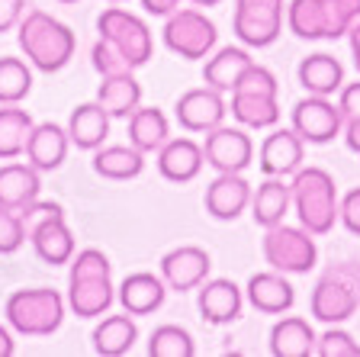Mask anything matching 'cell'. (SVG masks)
Returning <instances> with one entry per match:
<instances>
[{"label": "cell", "instance_id": "6da1fadb", "mask_svg": "<svg viewBox=\"0 0 360 357\" xmlns=\"http://www.w3.org/2000/svg\"><path fill=\"white\" fill-rule=\"evenodd\" d=\"M112 299V264L100 248H84L71 258L68 274V309L77 319H100L110 313Z\"/></svg>", "mask_w": 360, "mask_h": 357}, {"label": "cell", "instance_id": "7a4b0ae2", "mask_svg": "<svg viewBox=\"0 0 360 357\" xmlns=\"http://www.w3.org/2000/svg\"><path fill=\"white\" fill-rule=\"evenodd\" d=\"M16 42H20L22 55L32 68L45 71V75H55L68 61L75 58L77 39L75 32L68 30L61 20H55L52 13L45 10H30L22 13L20 26H16Z\"/></svg>", "mask_w": 360, "mask_h": 357}, {"label": "cell", "instance_id": "3957f363", "mask_svg": "<svg viewBox=\"0 0 360 357\" xmlns=\"http://www.w3.org/2000/svg\"><path fill=\"white\" fill-rule=\"evenodd\" d=\"M292 190V209L302 229L312 235H328L338 223V187L325 168H300L290 180Z\"/></svg>", "mask_w": 360, "mask_h": 357}, {"label": "cell", "instance_id": "277c9868", "mask_svg": "<svg viewBox=\"0 0 360 357\" xmlns=\"http://www.w3.org/2000/svg\"><path fill=\"white\" fill-rule=\"evenodd\" d=\"M360 20V0H290L286 26L300 39H341Z\"/></svg>", "mask_w": 360, "mask_h": 357}, {"label": "cell", "instance_id": "5b68a950", "mask_svg": "<svg viewBox=\"0 0 360 357\" xmlns=\"http://www.w3.org/2000/svg\"><path fill=\"white\" fill-rule=\"evenodd\" d=\"M65 306L68 299L58 290L49 287H32V290H16L7 296L4 315L13 332L26 338H45L55 335L65 322Z\"/></svg>", "mask_w": 360, "mask_h": 357}, {"label": "cell", "instance_id": "8992f818", "mask_svg": "<svg viewBox=\"0 0 360 357\" xmlns=\"http://www.w3.org/2000/svg\"><path fill=\"white\" fill-rule=\"evenodd\" d=\"M277 94L280 84L274 71L255 61L232 90V116L245 129H274L280 123Z\"/></svg>", "mask_w": 360, "mask_h": 357}, {"label": "cell", "instance_id": "52a82bcc", "mask_svg": "<svg viewBox=\"0 0 360 357\" xmlns=\"http://www.w3.org/2000/svg\"><path fill=\"white\" fill-rule=\"evenodd\" d=\"M312 315L325 325H341L360 309V261L331 264L312 290Z\"/></svg>", "mask_w": 360, "mask_h": 357}, {"label": "cell", "instance_id": "ba28073f", "mask_svg": "<svg viewBox=\"0 0 360 357\" xmlns=\"http://www.w3.org/2000/svg\"><path fill=\"white\" fill-rule=\"evenodd\" d=\"M264 261L280 274H309L319 261V248H315V235L302 225H286L277 223L264 229L261 242Z\"/></svg>", "mask_w": 360, "mask_h": 357}, {"label": "cell", "instance_id": "9c48e42d", "mask_svg": "<svg viewBox=\"0 0 360 357\" xmlns=\"http://www.w3.org/2000/svg\"><path fill=\"white\" fill-rule=\"evenodd\" d=\"M97 32H100V39H106L132 68L148 65V58L155 55V39H151L148 23L122 7H106L103 13L97 16Z\"/></svg>", "mask_w": 360, "mask_h": 357}, {"label": "cell", "instance_id": "30bf717a", "mask_svg": "<svg viewBox=\"0 0 360 357\" xmlns=\"http://www.w3.org/2000/svg\"><path fill=\"white\" fill-rule=\"evenodd\" d=\"M286 20L283 0H235L232 30L248 49H267L280 39Z\"/></svg>", "mask_w": 360, "mask_h": 357}, {"label": "cell", "instance_id": "8fae6325", "mask_svg": "<svg viewBox=\"0 0 360 357\" xmlns=\"http://www.w3.org/2000/svg\"><path fill=\"white\" fill-rule=\"evenodd\" d=\"M216 42H219L216 23H212L206 13H200V10H180L177 7L171 16H167L165 45L174 55H180V58H187V61L210 58Z\"/></svg>", "mask_w": 360, "mask_h": 357}, {"label": "cell", "instance_id": "7c38bea8", "mask_svg": "<svg viewBox=\"0 0 360 357\" xmlns=\"http://www.w3.org/2000/svg\"><path fill=\"white\" fill-rule=\"evenodd\" d=\"M292 129L300 132L302 142L309 145H325L335 135L345 132V113L335 100L319 97V94H309L300 104L292 106Z\"/></svg>", "mask_w": 360, "mask_h": 357}, {"label": "cell", "instance_id": "4fadbf2b", "mask_svg": "<svg viewBox=\"0 0 360 357\" xmlns=\"http://www.w3.org/2000/svg\"><path fill=\"white\" fill-rule=\"evenodd\" d=\"M202 158L219 174H241L255 161V142L245 129L216 126L202 139Z\"/></svg>", "mask_w": 360, "mask_h": 357}, {"label": "cell", "instance_id": "5bb4252c", "mask_svg": "<svg viewBox=\"0 0 360 357\" xmlns=\"http://www.w3.org/2000/svg\"><path fill=\"white\" fill-rule=\"evenodd\" d=\"M174 113H177V123L187 132H210V129L222 126L225 113H229V106H225L222 100V90L216 87H193L187 90L184 97L177 100V106H174Z\"/></svg>", "mask_w": 360, "mask_h": 357}, {"label": "cell", "instance_id": "9a60e30c", "mask_svg": "<svg viewBox=\"0 0 360 357\" xmlns=\"http://www.w3.org/2000/svg\"><path fill=\"white\" fill-rule=\"evenodd\" d=\"M210 268H212L210 254L196 245H180L161 258V277H165L167 290L177 293L200 290V283L210 277Z\"/></svg>", "mask_w": 360, "mask_h": 357}, {"label": "cell", "instance_id": "2e32d148", "mask_svg": "<svg viewBox=\"0 0 360 357\" xmlns=\"http://www.w3.org/2000/svg\"><path fill=\"white\" fill-rule=\"evenodd\" d=\"M302 158H306V142L300 139L296 129H274L267 139L261 142V171L267 177H290L302 168Z\"/></svg>", "mask_w": 360, "mask_h": 357}, {"label": "cell", "instance_id": "e0dca14e", "mask_svg": "<svg viewBox=\"0 0 360 357\" xmlns=\"http://www.w3.org/2000/svg\"><path fill=\"white\" fill-rule=\"evenodd\" d=\"M251 190L255 187L248 184L241 174H219L210 187H206V196H202V206L212 219H222V223H232L251 206Z\"/></svg>", "mask_w": 360, "mask_h": 357}, {"label": "cell", "instance_id": "ac0fdd59", "mask_svg": "<svg viewBox=\"0 0 360 357\" xmlns=\"http://www.w3.org/2000/svg\"><path fill=\"white\" fill-rule=\"evenodd\" d=\"M202 164H206L202 145L193 139H167L158 149V171L171 184H190L193 177H200Z\"/></svg>", "mask_w": 360, "mask_h": 357}, {"label": "cell", "instance_id": "d6986e66", "mask_svg": "<svg viewBox=\"0 0 360 357\" xmlns=\"http://www.w3.org/2000/svg\"><path fill=\"white\" fill-rule=\"evenodd\" d=\"M68 149H71L68 129H61L58 123H39V126H32L22 155L36 171H58L68 158Z\"/></svg>", "mask_w": 360, "mask_h": 357}, {"label": "cell", "instance_id": "ffe728a7", "mask_svg": "<svg viewBox=\"0 0 360 357\" xmlns=\"http://www.w3.org/2000/svg\"><path fill=\"white\" fill-rule=\"evenodd\" d=\"M245 296H248V303L255 306L257 313H264V315H283V313H290L292 303H296V290H292V283L274 268L251 277V280H248Z\"/></svg>", "mask_w": 360, "mask_h": 357}, {"label": "cell", "instance_id": "44dd1931", "mask_svg": "<svg viewBox=\"0 0 360 357\" xmlns=\"http://www.w3.org/2000/svg\"><path fill=\"white\" fill-rule=\"evenodd\" d=\"M200 313L210 325H229L241 315V306H245V293L235 287L232 280H202L200 283Z\"/></svg>", "mask_w": 360, "mask_h": 357}, {"label": "cell", "instance_id": "7402d4cb", "mask_svg": "<svg viewBox=\"0 0 360 357\" xmlns=\"http://www.w3.org/2000/svg\"><path fill=\"white\" fill-rule=\"evenodd\" d=\"M120 303L129 315H151L165 306L167 296V283L165 277H155L148 270H139V274H129L120 283Z\"/></svg>", "mask_w": 360, "mask_h": 357}, {"label": "cell", "instance_id": "603a6c76", "mask_svg": "<svg viewBox=\"0 0 360 357\" xmlns=\"http://www.w3.org/2000/svg\"><path fill=\"white\" fill-rule=\"evenodd\" d=\"M39 190H42V180L30 161H10L0 168V206L20 213L32 200H39Z\"/></svg>", "mask_w": 360, "mask_h": 357}, {"label": "cell", "instance_id": "cb8c5ba5", "mask_svg": "<svg viewBox=\"0 0 360 357\" xmlns=\"http://www.w3.org/2000/svg\"><path fill=\"white\" fill-rule=\"evenodd\" d=\"M292 206V190L283 177H267L264 184H257L251 190V219H255L261 229H270L286 219Z\"/></svg>", "mask_w": 360, "mask_h": 357}, {"label": "cell", "instance_id": "d4e9b609", "mask_svg": "<svg viewBox=\"0 0 360 357\" xmlns=\"http://www.w3.org/2000/svg\"><path fill=\"white\" fill-rule=\"evenodd\" d=\"M97 104L110 113V119H129L142 106V84L135 81L132 71H126V75H106V77H100Z\"/></svg>", "mask_w": 360, "mask_h": 357}, {"label": "cell", "instance_id": "484cf974", "mask_svg": "<svg viewBox=\"0 0 360 357\" xmlns=\"http://www.w3.org/2000/svg\"><path fill=\"white\" fill-rule=\"evenodd\" d=\"M30 242H32L39 258H42L45 264H52V268L71 264V258H75V235L68 229L65 213L49 219V223H42V225H36V229L30 232Z\"/></svg>", "mask_w": 360, "mask_h": 357}, {"label": "cell", "instance_id": "4316f807", "mask_svg": "<svg viewBox=\"0 0 360 357\" xmlns=\"http://www.w3.org/2000/svg\"><path fill=\"white\" fill-rule=\"evenodd\" d=\"M106 135H110V113L97 100L71 110V119H68V139H71V145H77L84 151H97L106 142Z\"/></svg>", "mask_w": 360, "mask_h": 357}, {"label": "cell", "instance_id": "83f0119b", "mask_svg": "<svg viewBox=\"0 0 360 357\" xmlns=\"http://www.w3.org/2000/svg\"><path fill=\"white\" fill-rule=\"evenodd\" d=\"M251 65H255V58L248 55V49H241V45H225V49H219L216 55L206 58V65H202V81L210 84V87L222 90V94H232L235 84L241 81V75H245Z\"/></svg>", "mask_w": 360, "mask_h": 357}, {"label": "cell", "instance_id": "f1b7e54d", "mask_svg": "<svg viewBox=\"0 0 360 357\" xmlns=\"http://www.w3.org/2000/svg\"><path fill=\"white\" fill-rule=\"evenodd\" d=\"M300 84L306 87V94L335 97L345 87V65L328 52H315L300 61Z\"/></svg>", "mask_w": 360, "mask_h": 357}, {"label": "cell", "instance_id": "f546056e", "mask_svg": "<svg viewBox=\"0 0 360 357\" xmlns=\"http://www.w3.org/2000/svg\"><path fill=\"white\" fill-rule=\"evenodd\" d=\"M315 332L302 315H283L270 328V354L274 357H309L315 354Z\"/></svg>", "mask_w": 360, "mask_h": 357}, {"label": "cell", "instance_id": "4dcf8cb0", "mask_svg": "<svg viewBox=\"0 0 360 357\" xmlns=\"http://www.w3.org/2000/svg\"><path fill=\"white\" fill-rule=\"evenodd\" d=\"M94 171L106 180H135L145 171V151L135 145H100L94 151Z\"/></svg>", "mask_w": 360, "mask_h": 357}, {"label": "cell", "instance_id": "1f68e13d", "mask_svg": "<svg viewBox=\"0 0 360 357\" xmlns=\"http://www.w3.org/2000/svg\"><path fill=\"white\" fill-rule=\"evenodd\" d=\"M171 139V123L158 106H139L129 116V145H135L139 151H158L165 142Z\"/></svg>", "mask_w": 360, "mask_h": 357}, {"label": "cell", "instance_id": "d6a6232c", "mask_svg": "<svg viewBox=\"0 0 360 357\" xmlns=\"http://www.w3.org/2000/svg\"><path fill=\"white\" fill-rule=\"evenodd\" d=\"M135 338H139V325L132 322V315H106L97 328H94V351L100 357H122L132 351Z\"/></svg>", "mask_w": 360, "mask_h": 357}, {"label": "cell", "instance_id": "836d02e7", "mask_svg": "<svg viewBox=\"0 0 360 357\" xmlns=\"http://www.w3.org/2000/svg\"><path fill=\"white\" fill-rule=\"evenodd\" d=\"M32 126V116L20 104H0V161H13L26 151Z\"/></svg>", "mask_w": 360, "mask_h": 357}, {"label": "cell", "instance_id": "e575fe53", "mask_svg": "<svg viewBox=\"0 0 360 357\" xmlns=\"http://www.w3.org/2000/svg\"><path fill=\"white\" fill-rule=\"evenodd\" d=\"M32 90V71L22 58H0V104H22Z\"/></svg>", "mask_w": 360, "mask_h": 357}, {"label": "cell", "instance_id": "d590c367", "mask_svg": "<svg viewBox=\"0 0 360 357\" xmlns=\"http://www.w3.org/2000/svg\"><path fill=\"white\" fill-rule=\"evenodd\" d=\"M148 354L151 357H193L196 354L193 335L180 325H158L151 332Z\"/></svg>", "mask_w": 360, "mask_h": 357}, {"label": "cell", "instance_id": "8d00e7d4", "mask_svg": "<svg viewBox=\"0 0 360 357\" xmlns=\"http://www.w3.org/2000/svg\"><path fill=\"white\" fill-rule=\"evenodd\" d=\"M315 357H360V344L351 332L338 325H328V332L315 338Z\"/></svg>", "mask_w": 360, "mask_h": 357}, {"label": "cell", "instance_id": "74e56055", "mask_svg": "<svg viewBox=\"0 0 360 357\" xmlns=\"http://www.w3.org/2000/svg\"><path fill=\"white\" fill-rule=\"evenodd\" d=\"M90 61H94V68H97V75L106 77V75H126V71H135L132 65H129L126 58H122L116 49H112L106 39H97L94 42V49H90Z\"/></svg>", "mask_w": 360, "mask_h": 357}, {"label": "cell", "instance_id": "f35d334b", "mask_svg": "<svg viewBox=\"0 0 360 357\" xmlns=\"http://www.w3.org/2000/svg\"><path fill=\"white\" fill-rule=\"evenodd\" d=\"M26 242V229H22V219L16 209L0 206V254H13L22 248Z\"/></svg>", "mask_w": 360, "mask_h": 357}, {"label": "cell", "instance_id": "ab89813d", "mask_svg": "<svg viewBox=\"0 0 360 357\" xmlns=\"http://www.w3.org/2000/svg\"><path fill=\"white\" fill-rule=\"evenodd\" d=\"M338 223L345 225L351 235H360V187H354L351 194H345V200L338 206Z\"/></svg>", "mask_w": 360, "mask_h": 357}, {"label": "cell", "instance_id": "60d3db41", "mask_svg": "<svg viewBox=\"0 0 360 357\" xmlns=\"http://www.w3.org/2000/svg\"><path fill=\"white\" fill-rule=\"evenodd\" d=\"M26 13V0H0V36L16 30Z\"/></svg>", "mask_w": 360, "mask_h": 357}, {"label": "cell", "instance_id": "b9f144b4", "mask_svg": "<svg viewBox=\"0 0 360 357\" xmlns=\"http://www.w3.org/2000/svg\"><path fill=\"white\" fill-rule=\"evenodd\" d=\"M338 106H341V113H345V119L360 116V81L345 84V87L338 90Z\"/></svg>", "mask_w": 360, "mask_h": 357}, {"label": "cell", "instance_id": "7bdbcfd3", "mask_svg": "<svg viewBox=\"0 0 360 357\" xmlns=\"http://www.w3.org/2000/svg\"><path fill=\"white\" fill-rule=\"evenodd\" d=\"M142 7L151 16H171L180 7V0H142Z\"/></svg>", "mask_w": 360, "mask_h": 357}, {"label": "cell", "instance_id": "ee69618b", "mask_svg": "<svg viewBox=\"0 0 360 357\" xmlns=\"http://www.w3.org/2000/svg\"><path fill=\"white\" fill-rule=\"evenodd\" d=\"M345 142L354 155H360V116L345 119Z\"/></svg>", "mask_w": 360, "mask_h": 357}, {"label": "cell", "instance_id": "f6af8a7d", "mask_svg": "<svg viewBox=\"0 0 360 357\" xmlns=\"http://www.w3.org/2000/svg\"><path fill=\"white\" fill-rule=\"evenodd\" d=\"M347 42H351V55H354V65L360 71V20L354 23L351 30H347Z\"/></svg>", "mask_w": 360, "mask_h": 357}, {"label": "cell", "instance_id": "bcb514c9", "mask_svg": "<svg viewBox=\"0 0 360 357\" xmlns=\"http://www.w3.org/2000/svg\"><path fill=\"white\" fill-rule=\"evenodd\" d=\"M16 354V342L13 335H10L7 325H0V357H13Z\"/></svg>", "mask_w": 360, "mask_h": 357}, {"label": "cell", "instance_id": "7dc6e473", "mask_svg": "<svg viewBox=\"0 0 360 357\" xmlns=\"http://www.w3.org/2000/svg\"><path fill=\"white\" fill-rule=\"evenodd\" d=\"M187 4H193V7H219L222 0H187Z\"/></svg>", "mask_w": 360, "mask_h": 357}, {"label": "cell", "instance_id": "c3c4849f", "mask_svg": "<svg viewBox=\"0 0 360 357\" xmlns=\"http://www.w3.org/2000/svg\"><path fill=\"white\" fill-rule=\"evenodd\" d=\"M106 4H126V0H106Z\"/></svg>", "mask_w": 360, "mask_h": 357}, {"label": "cell", "instance_id": "681fc988", "mask_svg": "<svg viewBox=\"0 0 360 357\" xmlns=\"http://www.w3.org/2000/svg\"><path fill=\"white\" fill-rule=\"evenodd\" d=\"M58 4H77V0H58Z\"/></svg>", "mask_w": 360, "mask_h": 357}]
</instances>
